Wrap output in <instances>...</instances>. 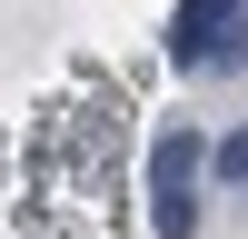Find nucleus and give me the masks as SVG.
<instances>
[{
  "label": "nucleus",
  "instance_id": "1",
  "mask_svg": "<svg viewBox=\"0 0 248 239\" xmlns=\"http://www.w3.org/2000/svg\"><path fill=\"white\" fill-rule=\"evenodd\" d=\"M238 40H248V0H179L159 50H169L179 70H229Z\"/></svg>",
  "mask_w": 248,
  "mask_h": 239
},
{
  "label": "nucleus",
  "instance_id": "2",
  "mask_svg": "<svg viewBox=\"0 0 248 239\" xmlns=\"http://www.w3.org/2000/svg\"><path fill=\"white\" fill-rule=\"evenodd\" d=\"M189 170H199V139L189 130H169V139H159V150H149V199H159V239H199V209H189Z\"/></svg>",
  "mask_w": 248,
  "mask_h": 239
},
{
  "label": "nucleus",
  "instance_id": "3",
  "mask_svg": "<svg viewBox=\"0 0 248 239\" xmlns=\"http://www.w3.org/2000/svg\"><path fill=\"white\" fill-rule=\"evenodd\" d=\"M209 170H218V179H248V130L218 139V150H209Z\"/></svg>",
  "mask_w": 248,
  "mask_h": 239
}]
</instances>
